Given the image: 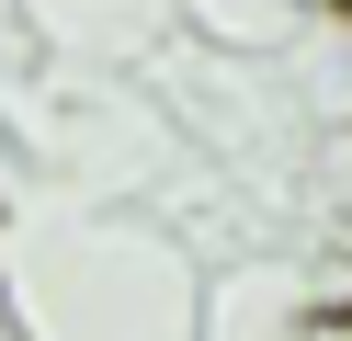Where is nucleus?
Here are the masks:
<instances>
[{"label":"nucleus","instance_id":"obj_1","mask_svg":"<svg viewBox=\"0 0 352 341\" xmlns=\"http://www.w3.org/2000/svg\"><path fill=\"white\" fill-rule=\"evenodd\" d=\"M284 341H352V307H307V318H284Z\"/></svg>","mask_w":352,"mask_h":341}]
</instances>
